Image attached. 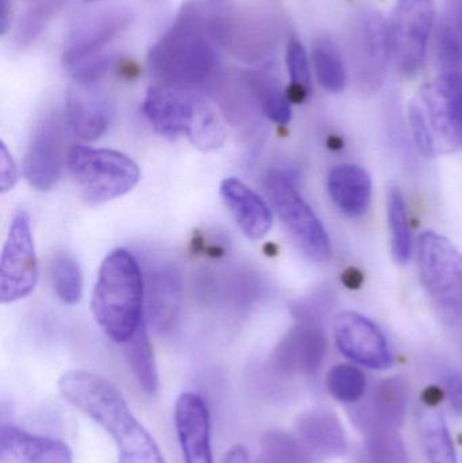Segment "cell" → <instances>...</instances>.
<instances>
[{
    "label": "cell",
    "instance_id": "cell-22",
    "mask_svg": "<svg viewBox=\"0 0 462 463\" xmlns=\"http://www.w3.org/2000/svg\"><path fill=\"white\" fill-rule=\"evenodd\" d=\"M327 189L334 205L352 219L363 216L371 206V175L360 165H336L328 174Z\"/></svg>",
    "mask_w": 462,
    "mask_h": 463
},
{
    "label": "cell",
    "instance_id": "cell-27",
    "mask_svg": "<svg viewBox=\"0 0 462 463\" xmlns=\"http://www.w3.org/2000/svg\"><path fill=\"white\" fill-rule=\"evenodd\" d=\"M260 448L262 456L257 463H319L300 438L282 430L266 432Z\"/></svg>",
    "mask_w": 462,
    "mask_h": 463
},
{
    "label": "cell",
    "instance_id": "cell-36",
    "mask_svg": "<svg viewBox=\"0 0 462 463\" xmlns=\"http://www.w3.org/2000/svg\"><path fill=\"white\" fill-rule=\"evenodd\" d=\"M445 391L452 410L462 416V375L458 373H448L445 377Z\"/></svg>",
    "mask_w": 462,
    "mask_h": 463
},
{
    "label": "cell",
    "instance_id": "cell-3",
    "mask_svg": "<svg viewBox=\"0 0 462 463\" xmlns=\"http://www.w3.org/2000/svg\"><path fill=\"white\" fill-rule=\"evenodd\" d=\"M144 279L132 253L116 250L100 264L92 293L95 321L113 342L125 345L144 317Z\"/></svg>",
    "mask_w": 462,
    "mask_h": 463
},
{
    "label": "cell",
    "instance_id": "cell-9",
    "mask_svg": "<svg viewBox=\"0 0 462 463\" xmlns=\"http://www.w3.org/2000/svg\"><path fill=\"white\" fill-rule=\"evenodd\" d=\"M417 103L437 155L462 148V68L441 71L438 80L422 90Z\"/></svg>",
    "mask_w": 462,
    "mask_h": 463
},
{
    "label": "cell",
    "instance_id": "cell-23",
    "mask_svg": "<svg viewBox=\"0 0 462 463\" xmlns=\"http://www.w3.org/2000/svg\"><path fill=\"white\" fill-rule=\"evenodd\" d=\"M418 429L429 463H457L447 419L436 405L426 404L420 411Z\"/></svg>",
    "mask_w": 462,
    "mask_h": 463
},
{
    "label": "cell",
    "instance_id": "cell-28",
    "mask_svg": "<svg viewBox=\"0 0 462 463\" xmlns=\"http://www.w3.org/2000/svg\"><path fill=\"white\" fill-rule=\"evenodd\" d=\"M361 431L366 438L371 463H410L409 453L399 430L368 424Z\"/></svg>",
    "mask_w": 462,
    "mask_h": 463
},
{
    "label": "cell",
    "instance_id": "cell-14",
    "mask_svg": "<svg viewBox=\"0 0 462 463\" xmlns=\"http://www.w3.org/2000/svg\"><path fill=\"white\" fill-rule=\"evenodd\" d=\"M132 21L127 8H105L79 21L68 35L64 49L65 70L70 72L81 62L99 56L102 49Z\"/></svg>",
    "mask_w": 462,
    "mask_h": 463
},
{
    "label": "cell",
    "instance_id": "cell-39",
    "mask_svg": "<svg viewBox=\"0 0 462 463\" xmlns=\"http://www.w3.org/2000/svg\"><path fill=\"white\" fill-rule=\"evenodd\" d=\"M462 10V0H447V16L455 15Z\"/></svg>",
    "mask_w": 462,
    "mask_h": 463
},
{
    "label": "cell",
    "instance_id": "cell-21",
    "mask_svg": "<svg viewBox=\"0 0 462 463\" xmlns=\"http://www.w3.org/2000/svg\"><path fill=\"white\" fill-rule=\"evenodd\" d=\"M409 383L401 377H390L377 383L371 404L354 416L358 429L376 424L387 429L401 430L409 411Z\"/></svg>",
    "mask_w": 462,
    "mask_h": 463
},
{
    "label": "cell",
    "instance_id": "cell-41",
    "mask_svg": "<svg viewBox=\"0 0 462 463\" xmlns=\"http://www.w3.org/2000/svg\"><path fill=\"white\" fill-rule=\"evenodd\" d=\"M86 2H95V0H86Z\"/></svg>",
    "mask_w": 462,
    "mask_h": 463
},
{
    "label": "cell",
    "instance_id": "cell-37",
    "mask_svg": "<svg viewBox=\"0 0 462 463\" xmlns=\"http://www.w3.org/2000/svg\"><path fill=\"white\" fill-rule=\"evenodd\" d=\"M225 463H251L250 462L249 454L243 446H235L231 449L230 453L227 454Z\"/></svg>",
    "mask_w": 462,
    "mask_h": 463
},
{
    "label": "cell",
    "instance_id": "cell-4",
    "mask_svg": "<svg viewBox=\"0 0 462 463\" xmlns=\"http://www.w3.org/2000/svg\"><path fill=\"white\" fill-rule=\"evenodd\" d=\"M146 119L159 135L167 138L187 136L203 152L222 146L225 132L216 117L184 89L151 87L143 102Z\"/></svg>",
    "mask_w": 462,
    "mask_h": 463
},
{
    "label": "cell",
    "instance_id": "cell-12",
    "mask_svg": "<svg viewBox=\"0 0 462 463\" xmlns=\"http://www.w3.org/2000/svg\"><path fill=\"white\" fill-rule=\"evenodd\" d=\"M64 121L57 114H46L27 149L24 163V175L27 184L40 192H48L61 178L68 162L65 155Z\"/></svg>",
    "mask_w": 462,
    "mask_h": 463
},
{
    "label": "cell",
    "instance_id": "cell-20",
    "mask_svg": "<svg viewBox=\"0 0 462 463\" xmlns=\"http://www.w3.org/2000/svg\"><path fill=\"white\" fill-rule=\"evenodd\" d=\"M0 463H72V451L60 440L2 424Z\"/></svg>",
    "mask_w": 462,
    "mask_h": 463
},
{
    "label": "cell",
    "instance_id": "cell-2",
    "mask_svg": "<svg viewBox=\"0 0 462 463\" xmlns=\"http://www.w3.org/2000/svg\"><path fill=\"white\" fill-rule=\"evenodd\" d=\"M198 5H184L175 24L152 46L149 71L163 86L184 87L203 83L216 70V49Z\"/></svg>",
    "mask_w": 462,
    "mask_h": 463
},
{
    "label": "cell",
    "instance_id": "cell-38",
    "mask_svg": "<svg viewBox=\"0 0 462 463\" xmlns=\"http://www.w3.org/2000/svg\"><path fill=\"white\" fill-rule=\"evenodd\" d=\"M448 22L455 27L457 34L460 35L461 43H462V10L456 13L455 15L447 16Z\"/></svg>",
    "mask_w": 462,
    "mask_h": 463
},
{
    "label": "cell",
    "instance_id": "cell-10",
    "mask_svg": "<svg viewBox=\"0 0 462 463\" xmlns=\"http://www.w3.org/2000/svg\"><path fill=\"white\" fill-rule=\"evenodd\" d=\"M436 26L433 0H398L390 24L392 60L407 78L420 75Z\"/></svg>",
    "mask_w": 462,
    "mask_h": 463
},
{
    "label": "cell",
    "instance_id": "cell-24",
    "mask_svg": "<svg viewBox=\"0 0 462 463\" xmlns=\"http://www.w3.org/2000/svg\"><path fill=\"white\" fill-rule=\"evenodd\" d=\"M312 61L323 89L333 94L344 91L347 83L346 64L341 48L330 34H320L315 38Z\"/></svg>",
    "mask_w": 462,
    "mask_h": 463
},
{
    "label": "cell",
    "instance_id": "cell-13",
    "mask_svg": "<svg viewBox=\"0 0 462 463\" xmlns=\"http://www.w3.org/2000/svg\"><path fill=\"white\" fill-rule=\"evenodd\" d=\"M336 347L350 361L372 370L390 369L393 354L382 329L355 312H342L334 323Z\"/></svg>",
    "mask_w": 462,
    "mask_h": 463
},
{
    "label": "cell",
    "instance_id": "cell-18",
    "mask_svg": "<svg viewBox=\"0 0 462 463\" xmlns=\"http://www.w3.org/2000/svg\"><path fill=\"white\" fill-rule=\"evenodd\" d=\"M296 431L316 457L341 458L350 451L346 430L330 408H312L301 413L296 420Z\"/></svg>",
    "mask_w": 462,
    "mask_h": 463
},
{
    "label": "cell",
    "instance_id": "cell-15",
    "mask_svg": "<svg viewBox=\"0 0 462 463\" xmlns=\"http://www.w3.org/2000/svg\"><path fill=\"white\" fill-rule=\"evenodd\" d=\"M113 117V103L97 83H76L65 102L68 129L83 141H95L108 130Z\"/></svg>",
    "mask_w": 462,
    "mask_h": 463
},
{
    "label": "cell",
    "instance_id": "cell-30",
    "mask_svg": "<svg viewBox=\"0 0 462 463\" xmlns=\"http://www.w3.org/2000/svg\"><path fill=\"white\" fill-rule=\"evenodd\" d=\"M287 67L290 84L287 90L290 103H303L312 91L311 65L308 54L298 38L292 37L287 46Z\"/></svg>",
    "mask_w": 462,
    "mask_h": 463
},
{
    "label": "cell",
    "instance_id": "cell-6",
    "mask_svg": "<svg viewBox=\"0 0 462 463\" xmlns=\"http://www.w3.org/2000/svg\"><path fill=\"white\" fill-rule=\"evenodd\" d=\"M68 170L89 205L124 197L140 181V168L127 155L113 149L75 146L68 154Z\"/></svg>",
    "mask_w": 462,
    "mask_h": 463
},
{
    "label": "cell",
    "instance_id": "cell-11",
    "mask_svg": "<svg viewBox=\"0 0 462 463\" xmlns=\"http://www.w3.org/2000/svg\"><path fill=\"white\" fill-rule=\"evenodd\" d=\"M38 280V263L33 240L32 222L24 211L11 222L0 259V299L11 304L34 290Z\"/></svg>",
    "mask_w": 462,
    "mask_h": 463
},
{
    "label": "cell",
    "instance_id": "cell-25",
    "mask_svg": "<svg viewBox=\"0 0 462 463\" xmlns=\"http://www.w3.org/2000/svg\"><path fill=\"white\" fill-rule=\"evenodd\" d=\"M124 345L127 364L140 388L146 393H156L159 389V373H157L154 347L149 340L146 320L140 324L136 334Z\"/></svg>",
    "mask_w": 462,
    "mask_h": 463
},
{
    "label": "cell",
    "instance_id": "cell-34",
    "mask_svg": "<svg viewBox=\"0 0 462 463\" xmlns=\"http://www.w3.org/2000/svg\"><path fill=\"white\" fill-rule=\"evenodd\" d=\"M52 285L64 304H78L83 291V278L78 263L67 253L57 255L51 264Z\"/></svg>",
    "mask_w": 462,
    "mask_h": 463
},
{
    "label": "cell",
    "instance_id": "cell-1",
    "mask_svg": "<svg viewBox=\"0 0 462 463\" xmlns=\"http://www.w3.org/2000/svg\"><path fill=\"white\" fill-rule=\"evenodd\" d=\"M59 391L72 407L113 438L121 463H165L154 438L135 418L121 392L108 378L73 370L60 378Z\"/></svg>",
    "mask_w": 462,
    "mask_h": 463
},
{
    "label": "cell",
    "instance_id": "cell-19",
    "mask_svg": "<svg viewBox=\"0 0 462 463\" xmlns=\"http://www.w3.org/2000/svg\"><path fill=\"white\" fill-rule=\"evenodd\" d=\"M222 201L247 239L262 240L273 227V212L263 198L236 178H227L220 187Z\"/></svg>",
    "mask_w": 462,
    "mask_h": 463
},
{
    "label": "cell",
    "instance_id": "cell-16",
    "mask_svg": "<svg viewBox=\"0 0 462 463\" xmlns=\"http://www.w3.org/2000/svg\"><path fill=\"white\" fill-rule=\"evenodd\" d=\"M327 354V337L319 326L301 324L293 328L271 355L274 370L284 375H314Z\"/></svg>",
    "mask_w": 462,
    "mask_h": 463
},
{
    "label": "cell",
    "instance_id": "cell-40",
    "mask_svg": "<svg viewBox=\"0 0 462 463\" xmlns=\"http://www.w3.org/2000/svg\"><path fill=\"white\" fill-rule=\"evenodd\" d=\"M350 463H371V459H369L368 453L366 450L357 451V453L353 456L352 461Z\"/></svg>",
    "mask_w": 462,
    "mask_h": 463
},
{
    "label": "cell",
    "instance_id": "cell-26",
    "mask_svg": "<svg viewBox=\"0 0 462 463\" xmlns=\"http://www.w3.org/2000/svg\"><path fill=\"white\" fill-rule=\"evenodd\" d=\"M388 227L391 234V250L399 264L409 263L412 255V233L410 227L409 209L406 198L398 186L388 192Z\"/></svg>",
    "mask_w": 462,
    "mask_h": 463
},
{
    "label": "cell",
    "instance_id": "cell-33",
    "mask_svg": "<svg viewBox=\"0 0 462 463\" xmlns=\"http://www.w3.org/2000/svg\"><path fill=\"white\" fill-rule=\"evenodd\" d=\"M67 0H37L34 5L22 15L15 32V43L19 48L30 45L45 30L49 22L61 8Z\"/></svg>",
    "mask_w": 462,
    "mask_h": 463
},
{
    "label": "cell",
    "instance_id": "cell-35",
    "mask_svg": "<svg viewBox=\"0 0 462 463\" xmlns=\"http://www.w3.org/2000/svg\"><path fill=\"white\" fill-rule=\"evenodd\" d=\"M18 181V167L5 143L0 146V192L2 194L13 190Z\"/></svg>",
    "mask_w": 462,
    "mask_h": 463
},
{
    "label": "cell",
    "instance_id": "cell-17",
    "mask_svg": "<svg viewBox=\"0 0 462 463\" xmlns=\"http://www.w3.org/2000/svg\"><path fill=\"white\" fill-rule=\"evenodd\" d=\"M175 427L186 463H213L211 448V415L205 400L184 393L175 405Z\"/></svg>",
    "mask_w": 462,
    "mask_h": 463
},
{
    "label": "cell",
    "instance_id": "cell-7",
    "mask_svg": "<svg viewBox=\"0 0 462 463\" xmlns=\"http://www.w3.org/2000/svg\"><path fill=\"white\" fill-rule=\"evenodd\" d=\"M265 192L271 209L304 255L317 263L327 261L333 253L327 231L293 182L284 174L270 173L265 179Z\"/></svg>",
    "mask_w": 462,
    "mask_h": 463
},
{
    "label": "cell",
    "instance_id": "cell-29",
    "mask_svg": "<svg viewBox=\"0 0 462 463\" xmlns=\"http://www.w3.org/2000/svg\"><path fill=\"white\" fill-rule=\"evenodd\" d=\"M250 84L265 116L276 124H289L292 119V109L287 91H282L273 78L262 73H252L250 76Z\"/></svg>",
    "mask_w": 462,
    "mask_h": 463
},
{
    "label": "cell",
    "instance_id": "cell-32",
    "mask_svg": "<svg viewBox=\"0 0 462 463\" xmlns=\"http://www.w3.org/2000/svg\"><path fill=\"white\" fill-rule=\"evenodd\" d=\"M178 283L173 274L160 272L154 277L151 285V317L156 321L159 329H168L175 320L178 309Z\"/></svg>",
    "mask_w": 462,
    "mask_h": 463
},
{
    "label": "cell",
    "instance_id": "cell-5",
    "mask_svg": "<svg viewBox=\"0 0 462 463\" xmlns=\"http://www.w3.org/2000/svg\"><path fill=\"white\" fill-rule=\"evenodd\" d=\"M420 282L444 323L462 326V253L433 231L420 234L417 247Z\"/></svg>",
    "mask_w": 462,
    "mask_h": 463
},
{
    "label": "cell",
    "instance_id": "cell-31",
    "mask_svg": "<svg viewBox=\"0 0 462 463\" xmlns=\"http://www.w3.org/2000/svg\"><path fill=\"white\" fill-rule=\"evenodd\" d=\"M327 391L336 402L342 404H357L366 392L365 374L354 364H341L328 372Z\"/></svg>",
    "mask_w": 462,
    "mask_h": 463
},
{
    "label": "cell",
    "instance_id": "cell-8",
    "mask_svg": "<svg viewBox=\"0 0 462 463\" xmlns=\"http://www.w3.org/2000/svg\"><path fill=\"white\" fill-rule=\"evenodd\" d=\"M350 60L363 90L379 89L392 60L390 24L374 8H363L350 29Z\"/></svg>",
    "mask_w": 462,
    "mask_h": 463
}]
</instances>
